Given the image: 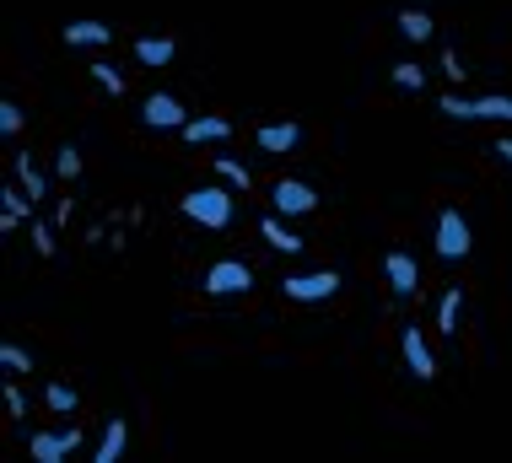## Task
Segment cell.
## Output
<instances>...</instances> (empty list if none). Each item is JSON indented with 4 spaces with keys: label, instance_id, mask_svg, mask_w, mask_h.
Here are the masks:
<instances>
[{
    "label": "cell",
    "instance_id": "cell-1",
    "mask_svg": "<svg viewBox=\"0 0 512 463\" xmlns=\"http://www.w3.org/2000/svg\"><path fill=\"white\" fill-rule=\"evenodd\" d=\"M232 194H238V189H227V184H205V189H189L184 200H178V210H184V216L195 221V227H205V232H227V227H232V216H238Z\"/></svg>",
    "mask_w": 512,
    "mask_h": 463
},
{
    "label": "cell",
    "instance_id": "cell-2",
    "mask_svg": "<svg viewBox=\"0 0 512 463\" xmlns=\"http://www.w3.org/2000/svg\"><path fill=\"white\" fill-rule=\"evenodd\" d=\"M437 259H448V264H459V259H469V248H475V232H469V221H464V210H442L437 216Z\"/></svg>",
    "mask_w": 512,
    "mask_h": 463
},
{
    "label": "cell",
    "instance_id": "cell-3",
    "mask_svg": "<svg viewBox=\"0 0 512 463\" xmlns=\"http://www.w3.org/2000/svg\"><path fill=\"white\" fill-rule=\"evenodd\" d=\"M205 297H243V291H254V264L243 259H216L211 270H205Z\"/></svg>",
    "mask_w": 512,
    "mask_h": 463
},
{
    "label": "cell",
    "instance_id": "cell-4",
    "mask_svg": "<svg viewBox=\"0 0 512 463\" xmlns=\"http://www.w3.org/2000/svg\"><path fill=\"white\" fill-rule=\"evenodd\" d=\"M71 453H81V426L33 431V442H27V458H33V463H65Z\"/></svg>",
    "mask_w": 512,
    "mask_h": 463
},
{
    "label": "cell",
    "instance_id": "cell-5",
    "mask_svg": "<svg viewBox=\"0 0 512 463\" xmlns=\"http://www.w3.org/2000/svg\"><path fill=\"white\" fill-rule=\"evenodd\" d=\"M286 302H329L340 291V275L335 270H308V275H286L281 280Z\"/></svg>",
    "mask_w": 512,
    "mask_h": 463
},
{
    "label": "cell",
    "instance_id": "cell-6",
    "mask_svg": "<svg viewBox=\"0 0 512 463\" xmlns=\"http://www.w3.org/2000/svg\"><path fill=\"white\" fill-rule=\"evenodd\" d=\"M270 205H275V216H313V210H318V189L302 184V178H281V184L270 189Z\"/></svg>",
    "mask_w": 512,
    "mask_h": 463
},
{
    "label": "cell",
    "instance_id": "cell-7",
    "mask_svg": "<svg viewBox=\"0 0 512 463\" xmlns=\"http://www.w3.org/2000/svg\"><path fill=\"white\" fill-rule=\"evenodd\" d=\"M141 119L151 124V130H184V124H189V108L178 103L173 92H151L146 103H141Z\"/></svg>",
    "mask_w": 512,
    "mask_h": 463
},
{
    "label": "cell",
    "instance_id": "cell-8",
    "mask_svg": "<svg viewBox=\"0 0 512 463\" xmlns=\"http://www.w3.org/2000/svg\"><path fill=\"white\" fill-rule=\"evenodd\" d=\"M399 350H405V367L421 377V383H432V377H437V356H432V345L421 340V324L399 329Z\"/></svg>",
    "mask_w": 512,
    "mask_h": 463
},
{
    "label": "cell",
    "instance_id": "cell-9",
    "mask_svg": "<svg viewBox=\"0 0 512 463\" xmlns=\"http://www.w3.org/2000/svg\"><path fill=\"white\" fill-rule=\"evenodd\" d=\"M383 275H389V286H394V297H399V302H410L415 291H421V264H415L405 248H394V254L383 259Z\"/></svg>",
    "mask_w": 512,
    "mask_h": 463
},
{
    "label": "cell",
    "instance_id": "cell-10",
    "mask_svg": "<svg viewBox=\"0 0 512 463\" xmlns=\"http://www.w3.org/2000/svg\"><path fill=\"white\" fill-rule=\"evenodd\" d=\"M259 151H270V157H286V151L302 146V124L297 119H281V124H259Z\"/></svg>",
    "mask_w": 512,
    "mask_h": 463
},
{
    "label": "cell",
    "instance_id": "cell-11",
    "mask_svg": "<svg viewBox=\"0 0 512 463\" xmlns=\"http://www.w3.org/2000/svg\"><path fill=\"white\" fill-rule=\"evenodd\" d=\"M33 200H27V189L22 184H6L0 189V232H17L22 221H33Z\"/></svg>",
    "mask_w": 512,
    "mask_h": 463
},
{
    "label": "cell",
    "instance_id": "cell-12",
    "mask_svg": "<svg viewBox=\"0 0 512 463\" xmlns=\"http://www.w3.org/2000/svg\"><path fill=\"white\" fill-rule=\"evenodd\" d=\"M65 44H71V49H103V44H114V27H108V22H92V17L65 22Z\"/></svg>",
    "mask_w": 512,
    "mask_h": 463
},
{
    "label": "cell",
    "instance_id": "cell-13",
    "mask_svg": "<svg viewBox=\"0 0 512 463\" xmlns=\"http://www.w3.org/2000/svg\"><path fill=\"white\" fill-rule=\"evenodd\" d=\"M135 60H141L146 70H168L178 60V44L173 38H135Z\"/></svg>",
    "mask_w": 512,
    "mask_h": 463
},
{
    "label": "cell",
    "instance_id": "cell-14",
    "mask_svg": "<svg viewBox=\"0 0 512 463\" xmlns=\"http://www.w3.org/2000/svg\"><path fill=\"white\" fill-rule=\"evenodd\" d=\"M259 237H265V243L275 248V254H302V248H308V243H302V237H297L292 227H286L281 216H265V221H259Z\"/></svg>",
    "mask_w": 512,
    "mask_h": 463
},
{
    "label": "cell",
    "instance_id": "cell-15",
    "mask_svg": "<svg viewBox=\"0 0 512 463\" xmlns=\"http://www.w3.org/2000/svg\"><path fill=\"white\" fill-rule=\"evenodd\" d=\"M178 135H184L189 146H205V140H227V135H232V124L221 119V114H200V119H189Z\"/></svg>",
    "mask_w": 512,
    "mask_h": 463
},
{
    "label": "cell",
    "instance_id": "cell-16",
    "mask_svg": "<svg viewBox=\"0 0 512 463\" xmlns=\"http://www.w3.org/2000/svg\"><path fill=\"white\" fill-rule=\"evenodd\" d=\"M124 447H130V426H124V420L114 415V420L103 426V442H98V453H92V463H119Z\"/></svg>",
    "mask_w": 512,
    "mask_h": 463
},
{
    "label": "cell",
    "instance_id": "cell-17",
    "mask_svg": "<svg viewBox=\"0 0 512 463\" xmlns=\"http://www.w3.org/2000/svg\"><path fill=\"white\" fill-rule=\"evenodd\" d=\"M11 173H17V184L27 189V200H44V194H49V178L44 173H38V162L33 157H27V151H17V162H11Z\"/></svg>",
    "mask_w": 512,
    "mask_h": 463
},
{
    "label": "cell",
    "instance_id": "cell-18",
    "mask_svg": "<svg viewBox=\"0 0 512 463\" xmlns=\"http://www.w3.org/2000/svg\"><path fill=\"white\" fill-rule=\"evenodd\" d=\"M399 33H405L410 44H432V38H437V22L426 17V11H415V6H405V11H399Z\"/></svg>",
    "mask_w": 512,
    "mask_h": 463
},
{
    "label": "cell",
    "instance_id": "cell-19",
    "mask_svg": "<svg viewBox=\"0 0 512 463\" xmlns=\"http://www.w3.org/2000/svg\"><path fill=\"white\" fill-rule=\"evenodd\" d=\"M459 307H464V286H448L437 302V329L442 334H459Z\"/></svg>",
    "mask_w": 512,
    "mask_h": 463
},
{
    "label": "cell",
    "instance_id": "cell-20",
    "mask_svg": "<svg viewBox=\"0 0 512 463\" xmlns=\"http://www.w3.org/2000/svg\"><path fill=\"white\" fill-rule=\"evenodd\" d=\"M216 178H221L227 189H238V194H248V189H254V173H248L243 162H232V157H216Z\"/></svg>",
    "mask_w": 512,
    "mask_h": 463
},
{
    "label": "cell",
    "instance_id": "cell-21",
    "mask_svg": "<svg viewBox=\"0 0 512 463\" xmlns=\"http://www.w3.org/2000/svg\"><path fill=\"white\" fill-rule=\"evenodd\" d=\"M475 119H502V124H512V97H507V92L475 97Z\"/></svg>",
    "mask_w": 512,
    "mask_h": 463
},
{
    "label": "cell",
    "instance_id": "cell-22",
    "mask_svg": "<svg viewBox=\"0 0 512 463\" xmlns=\"http://www.w3.org/2000/svg\"><path fill=\"white\" fill-rule=\"evenodd\" d=\"M44 404H49L54 415H76V388L71 383H49L44 388Z\"/></svg>",
    "mask_w": 512,
    "mask_h": 463
},
{
    "label": "cell",
    "instance_id": "cell-23",
    "mask_svg": "<svg viewBox=\"0 0 512 463\" xmlns=\"http://www.w3.org/2000/svg\"><path fill=\"white\" fill-rule=\"evenodd\" d=\"M389 76H394V87H405V92H421V87H426V70H421V65H410V60H399Z\"/></svg>",
    "mask_w": 512,
    "mask_h": 463
},
{
    "label": "cell",
    "instance_id": "cell-24",
    "mask_svg": "<svg viewBox=\"0 0 512 463\" xmlns=\"http://www.w3.org/2000/svg\"><path fill=\"white\" fill-rule=\"evenodd\" d=\"M437 108H442L448 119H475V97H459V92H442Z\"/></svg>",
    "mask_w": 512,
    "mask_h": 463
},
{
    "label": "cell",
    "instance_id": "cell-25",
    "mask_svg": "<svg viewBox=\"0 0 512 463\" xmlns=\"http://www.w3.org/2000/svg\"><path fill=\"white\" fill-rule=\"evenodd\" d=\"M81 167H87V162H81L76 146H60V151H54V173H60V178H81Z\"/></svg>",
    "mask_w": 512,
    "mask_h": 463
},
{
    "label": "cell",
    "instance_id": "cell-26",
    "mask_svg": "<svg viewBox=\"0 0 512 463\" xmlns=\"http://www.w3.org/2000/svg\"><path fill=\"white\" fill-rule=\"evenodd\" d=\"M0 367H6L11 377H17V372H33V356H27L22 345H0Z\"/></svg>",
    "mask_w": 512,
    "mask_h": 463
},
{
    "label": "cell",
    "instance_id": "cell-27",
    "mask_svg": "<svg viewBox=\"0 0 512 463\" xmlns=\"http://www.w3.org/2000/svg\"><path fill=\"white\" fill-rule=\"evenodd\" d=\"M92 81H98L103 92H114V97H124V76H119L114 65H103V60H98V65H92Z\"/></svg>",
    "mask_w": 512,
    "mask_h": 463
},
{
    "label": "cell",
    "instance_id": "cell-28",
    "mask_svg": "<svg viewBox=\"0 0 512 463\" xmlns=\"http://www.w3.org/2000/svg\"><path fill=\"white\" fill-rule=\"evenodd\" d=\"M33 248H38V259H54V221L33 216Z\"/></svg>",
    "mask_w": 512,
    "mask_h": 463
},
{
    "label": "cell",
    "instance_id": "cell-29",
    "mask_svg": "<svg viewBox=\"0 0 512 463\" xmlns=\"http://www.w3.org/2000/svg\"><path fill=\"white\" fill-rule=\"evenodd\" d=\"M22 124H27V114L6 97V103H0V135H22Z\"/></svg>",
    "mask_w": 512,
    "mask_h": 463
},
{
    "label": "cell",
    "instance_id": "cell-30",
    "mask_svg": "<svg viewBox=\"0 0 512 463\" xmlns=\"http://www.w3.org/2000/svg\"><path fill=\"white\" fill-rule=\"evenodd\" d=\"M6 415H11V420H22V415H27V399H22V388H17V383H6Z\"/></svg>",
    "mask_w": 512,
    "mask_h": 463
},
{
    "label": "cell",
    "instance_id": "cell-31",
    "mask_svg": "<svg viewBox=\"0 0 512 463\" xmlns=\"http://www.w3.org/2000/svg\"><path fill=\"white\" fill-rule=\"evenodd\" d=\"M442 76H448V81H464V60H459L453 49H442Z\"/></svg>",
    "mask_w": 512,
    "mask_h": 463
},
{
    "label": "cell",
    "instance_id": "cell-32",
    "mask_svg": "<svg viewBox=\"0 0 512 463\" xmlns=\"http://www.w3.org/2000/svg\"><path fill=\"white\" fill-rule=\"evenodd\" d=\"M496 157H502V162L512 167V140H507V135H502V140H496Z\"/></svg>",
    "mask_w": 512,
    "mask_h": 463
}]
</instances>
